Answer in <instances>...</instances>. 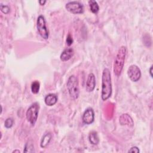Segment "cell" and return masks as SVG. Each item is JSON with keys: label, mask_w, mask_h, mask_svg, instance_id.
Wrapping results in <instances>:
<instances>
[{"label": "cell", "mask_w": 153, "mask_h": 153, "mask_svg": "<svg viewBox=\"0 0 153 153\" xmlns=\"http://www.w3.org/2000/svg\"><path fill=\"white\" fill-rule=\"evenodd\" d=\"M66 9L72 14H81L84 12V6L78 1L69 2L66 4Z\"/></svg>", "instance_id": "8992f818"}, {"label": "cell", "mask_w": 153, "mask_h": 153, "mask_svg": "<svg viewBox=\"0 0 153 153\" xmlns=\"http://www.w3.org/2000/svg\"><path fill=\"white\" fill-rule=\"evenodd\" d=\"M82 121L86 124H91L94 120V113L92 108H87L84 112L82 115Z\"/></svg>", "instance_id": "ba28073f"}, {"label": "cell", "mask_w": 153, "mask_h": 153, "mask_svg": "<svg viewBox=\"0 0 153 153\" xmlns=\"http://www.w3.org/2000/svg\"><path fill=\"white\" fill-rule=\"evenodd\" d=\"M20 152V151H19V150H15V151H13V152Z\"/></svg>", "instance_id": "cb8c5ba5"}, {"label": "cell", "mask_w": 153, "mask_h": 153, "mask_svg": "<svg viewBox=\"0 0 153 153\" xmlns=\"http://www.w3.org/2000/svg\"><path fill=\"white\" fill-rule=\"evenodd\" d=\"M40 84L38 81H34L31 84V91L33 94H37L39 91Z\"/></svg>", "instance_id": "2e32d148"}, {"label": "cell", "mask_w": 153, "mask_h": 153, "mask_svg": "<svg viewBox=\"0 0 153 153\" xmlns=\"http://www.w3.org/2000/svg\"><path fill=\"white\" fill-rule=\"evenodd\" d=\"M0 9L1 11L4 14H8L10 11V8L8 5H5L2 4L0 5Z\"/></svg>", "instance_id": "d6986e66"}, {"label": "cell", "mask_w": 153, "mask_h": 153, "mask_svg": "<svg viewBox=\"0 0 153 153\" xmlns=\"http://www.w3.org/2000/svg\"><path fill=\"white\" fill-rule=\"evenodd\" d=\"M24 152H34V146L30 141L27 142L25 146V150Z\"/></svg>", "instance_id": "e0dca14e"}, {"label": "cell", "mask_w": 153, "mask_h": 153, "mask_svg": "<svg viewBox=\"0 0 153 153\" xmlns=\"http://www.w3.org/2000/svg\"><path fill=\"white\" fill-rule=\"evenodd\" d=\"M44 101L47 106H51L56 103V102H57V97L55 94L50 93L45 96Z\"/></svg>", "instance_id": "7c38bea8"}, {"label": "cell", "mask_w": 153, "mask_h": 153, "mask_svg": "<svg viewBox=\"0 0 153 153\" xmlns=\"http://www.w3.org/2000/svg\"><path fill=\"white\" fill-rule=\"evenodd\" d=\"M51 139V134L50 133H45L43 137H42L40 146L41 148H45L50 143Z\"/></svg>", "instance_id": "5bb4252c"}, {"label": "cell", "mask_w": 153, "mask_h": 153, "mask_svg": "<svg viewBox=\"0 0 153 153\" xmlns=\"http://www.w3.org/2000/svg\"><path fill=\"white\" fill-rule=\"evenodd\" d=\"M112 94L111 76L109 69L105 68L102 75V90L101 97L103 100L108 99Z\"/></svg>", "instance_id": "6da1fadb"}, {"label": "cell", "mask_w": 153, "mask_h": 153, "mask_svg": "<svg viewBox=\"0 0 153 153\" xmlns=\"http://www.w3.org/2000/svg\"><path fill=\"white\" fill-rule=\"evenodd\" d=\"M74 53V51L73 48L71 47L66 48L61 53L60 56V60L63 62L68 61L73 56Z\"/></svg>", "instance_id": "30bf717a"}, {"label": "cell", "mask_w": 153, "mask_h": 153, "mask_svg": "<svg viewBox=\"0 0 153 153\" xmlns=\"http://www.w3.org/2000/svg\"><path fill=\"white\" fill-rule=\"evenodd\" d=\"M120 123L121 125H127L132 127L134 124L131 117L127 114H123L120 117Z\"/></svg>", "instance_id": "8fae6325"}, {"label": "cell", "mask_w": 153, "mask_h": 153, "mask_svg": "<svg viewBox=\"0 0 153 153\" xmlns=\"http://www.w3.org/2000/svg\"><path fill=\"white\" fill-rule=\"evenodd\" d=\"M89 7L91 11L93 13H97L99 10V7L97 2L96 1L91 0L88 1Z\"/></svg>", "instance_id": "9a60e30c"}, {"label": "cell", "mask_w": 153, "mask_h": 153, "mask_svg": "<svg viewBox=\"0 0 153 153\" xmlns=\"http://www.w3.org/2000/svg\"><path fill=\"white\" fill-rule=\"evenodd\" d=\"M126 53L127 48L125 46H121L118 50L114 63V72L117 76H119L121 74Z\"/></svg>", "instance_id": "7a4b0ae2"}, {"label": "cell", "mask_w": 153, "mask_h": 153, "mask_svg": "<svg viewBox=\"0 0 153 153\" xmlns=\"http://www.w3.org/2000/svg\"><path fill=\"white\" fill-rule=\"evenodd\" d=\"M14 123V120L12 118H8L5 120L4 123V126L7 128H11Z\"/></svg>", "instance_id": "ac0fdd59"}, {"label": "cell", "mask_w": 153, "mask_h": 153, "mask_svg": "<svg viewBox=\"0 0 153 153\" xmlns=\"http://www.w3.org/2000/svg\"><path fill=\"white\" fill-rule=\"evenodd\" d=\"M39 112V104L37 102L32 103L27 109L26 116L27 121L32 125L34 126L36 122Z\"/></svg>", "instance_id": "277c9868"}, {"label": "cell", "mask_w": 153, "mask_h": 153, "mask_svg": "<svg viewBox=\"0 0 153 153\" xmlns=\"http://www.w3.org/2000/svg\"><path fill=\"white\" fill-rule=\"evenodd\" d=\"M127 75L132 81L137 82L141 77V71L137 65H132L128 69Z\"/></svg>", "instance_id": "52a82bcc"}, {"label": "cell", "mask_w": 153, "mask_h": 153, "mask_svg": "<svg viewBox=\"0 0 153 153\" xmlns=\"http://www.w3.org/2000/svg\"><path fill=\"white\" fill-rule=\"evenodd\" d=\"M45 2H46V1H39V3L41 5H44Z\"/></svg>", "instance_id": "7402d4cb"}, {"label": "cell", "mask_w": 153, "mask_h": 153, "mask_svg": "<svg viewBox=\"0 0 153 153\" xmlns=\"http://www.w3.org/2000/svg\"><path fill=\"white\" fill-rule=\"evenodd\" d=\"M88 140L90 143L92 145H97L99 142V138L97 133L94 131L90 132L88 136Z\"/></svg>", "instance_id": "4fadbf2b"}, {"label": "cell", "mask_w": 153, "mask_h": 153, "mask_svg": "<svg viewBox=\"0 0 153 153\" xmlns=\"http://www.w3.org/2000/svg\"><path fill=\"white\" fill-rule=\"evenodd\" d=\"M66 85L71 98L74 100L76 99L79 94L78 80L77 78L74 75L70 76L68 79Z\"/></svg>", "instance_id": "3957f363"}, {"label": "cell", "mask_w": 153, "mask_h": 153, "mask_svg": "<svg viewBox=\"0 0 153 153\" xmlns=\"http://www.w3.org/2000/svg\"><path fill=\"white\" fill-rule=\"evenodd\" d=\"M128 152H136V153H137V152H139V149L136 146H133L131 147L128 151Z\"/></svg>", "instance_id": "44dd1931"}, {"label": "cell", "mask_w": 153, "mask_h": 153, "mask_svg": "<svg viewBox=\"0 0 153 153\" xmlns=\"http://www.w3.org/2000/svg\"><path fill=\"white\" fill-rule=\"evenodd\" d=\"M96 78L93 73L88 74L85 83V90L88 92H91L95 88Z\"/></svg>", "instance_id": "9c48e42d"}, {"label": "cell", "mask_w": 153, "mask_h": 153, "mask_svg": "<svg viewBox=\"0 0 153 153\" xmlns=\"http://www.w3.org/2000/svg\"><path fill=\"white\" fill-rule=\"evenodd\" d=\"M66 43L68 46H71L73 43V38L70 33H69L66 37Z\"/></svg>", "instance_id": "ffe728a7"}, {"label": "cell", "mask_w": 153, "mask_h": 153, "mask_svg": "<svg viewBox=\"0 0 153 153\" xmlns=\"http://www.w3.org/2000/svg\"><path fill=\"white\" fill-rule=\"evenodd\" d=\"M152 66H151L150 69H149V74H150L152 78Z\"/></svg>", "instance_id": "603a6c76"}, {"label": "cell", "mask_w": 153, "mask_h": 153, "mask_svg": "<svg viewBox=\"0 0 153 153\" xmlns=\"http://www.w3.org/2000/svg\"><path fill=\"white\" fill-rule=\"evenodd\" d=\"M36 27L39 35L44 39H47L49 36V32L46 26V22L42 15L38 16L36 21Z\"/></svg>", "instance_id": "5b68a950"}]
</instances>
